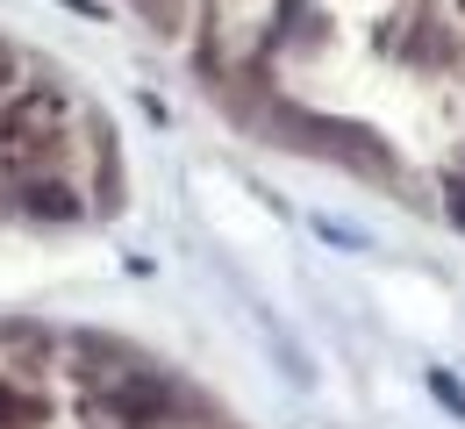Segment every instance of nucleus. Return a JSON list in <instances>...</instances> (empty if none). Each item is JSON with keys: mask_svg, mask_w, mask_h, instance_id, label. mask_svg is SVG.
<instances>
[{"mask_svg": "<svg viewBox=\"0 0 465 429\" xmlns=\"http://www.w3.org/2000/svg\"><path fill=\"white\" fill-rule=\"evenodd\" d=\"M22 208H29L36 222H79V193H72V186H58V180L29 186V193H22Z\"/></svg>", "mask_w": 465, "mask_h": 429, "instance_id": "nucleus-2", "label": "nucleus"}, {"mask_svg": "<svg viewBox=\"0 0 465 429\" xmlns=\"http://www.w3.org/2000/svg\"><path fill=\"white\" fill-rule=\"evenodd\" d=\"M430 386H437V394H444V401H451V408H459V415H465V394H459V379H444V372H437Z\"/></svg>", "mask_w": 465, "mask_h": 429, "instance_id": "nucleus-4", "label": "nucleus"}, {"mask_svg": "<svg viewBox=\"0 0 465 429\" xmlns=\"http://www.w3.org/2000/svg\"><path fill=\"white\" fill-rule=\"evenodd\" d=\"M101 401H108V415H115V423H129V429H165V423H179V415H186V386H179V379H165V372H151V366L115 372Z\"/></svg>", "mask_w": 465, "mask_h": 429, "instance_id": "nucleus-1", "label": "nucleus"}, {"mask_svg": "<svg viewBox=\"0 0 465 429\" xmlns=\"http://www.w3.org/2000/svg\"><path fill=\"white\" fill-rule=\"evenodd\" d=\"M444 215H451V222L465 229V180H451V186H444Z\"/></svg>", "mask_w": 465, "mask_h": 429, "instance_id": "nucleus-3", "label": "nucleus"}]
</instances>
